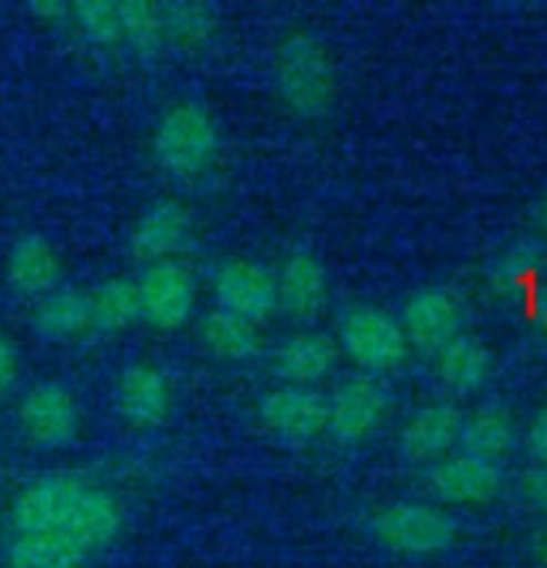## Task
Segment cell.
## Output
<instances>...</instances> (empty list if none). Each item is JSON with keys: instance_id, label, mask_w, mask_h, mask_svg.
<instances>
[{"instance_id": "obj_1", "label": "cell", "mask_w": 547, "mask_h": 568, "mask_svg": "<svg viewBox=\"0 0 547 568\" xmlns=\"http://www.w3.org/2000/svg\"><path fill=\"white\" fill-rule=\"evenodd\" d=\"M121 524L113 494L70 475L32 480L11 505L17 534H59L89 555L104 550L121 534Z\"/></svg>"}, {"instance_id": "obj_2", "label": "cell", "mask_w": 547, "mask_h": 568, "mask_svg": "<svg viewBox=\"0 0 547 568\" xmlns=\"http://www.w3.org/2000/svg\"><path fill=\"white\" fill-rule=\"evenodd\" d=\"M220 150V129L211 112L197 102H180L163 112L153 134L158 166L180 180L201 176Z\"/></svg>"}, {"instance_id": "obj_3", "label": "cell", "mask_w": 547, "mask_h": 568, "mask_svg": "<svg viewBox=\"0 0 547 568\" xmlns=\"http://www.w3.org/2000/svg\"><path fill=\"white\" fill-rule=\"evenodd\" d=\"M275 81L288 110L302 118H321L334 104V72L323 45L307 32L283 38L275 57Z\"/></svg>"}, {"instance_id": "obj_4", "label": "cell", "mask_w": 547, "mask_h": 568, "mask_svg": "<svg viewBox=\"0 0 547 568\" xmlns=\"http://www.w3.org/2000/svg\"><path fill=\"white\" fill-rule=\"evenodd\" d=\"M368 531L387 550L412 558L446 552L457 539V520L440 507L422 501H395L368 520Z\"/></svg>"}, {"instance_id": "obj_5", "label": "cell", "mask_w": 547, "mask_h": 568, "mask_svg": "<svg viewBox=\"0 0 547 568\" xmlns=\"http://www.w3.org/2000/svg\"><path fill=\"white\" fill-rule=\"evenodd\" d=\"M340 342L361 368L374 374L391 372L406 355V334L401 323L377 307H353L342 318Z\"/></svg>"}, {"instance_id": "obj_6", "label": "cell", "mask_w": 547, "mask_h": 568, "mask_svg": "<svg viewBox=\"0 0 547 568\" xmlns=\"http://www.w3.org/2000/svg\"><path fill=\"white\" fill-rule=\"evenodd\" d=\"M19 427L38 448H62L81 430V412L68 387L43 382L19 403Z\"/></svg>"}, {"instance_id": "obj_7", "label": "cell", "mask_w": 547, "mask_h": 568, "mask_svg": "<svg viewBox=\"0 0 547 568\" xmlns=\"http://www.w3.org/2000/svg\"><path fill=\"white\" fill-rule=\"evenodd\" d=\"M140 292V318L161 332H174L184 326L193 313L195 286L188 270L176 262H155L136 283Z\"/></svg>"}, {"instance_id": "obj_8", "label": "cell", "mask_w": 547, "mask_h": 568, "mask_svg": "<svg viewBox=\"0 0 547 568\" xmlns=\"http://www.w3.org/2000/svg\"><path fill=\"white\" fill-rule=\"evenodd\" d=\"M260 419L270 433L283 440H313L326 433L328 398L318 389L283 385L270 389L260 400Z\"/></svg>"}, {"instance_id": "obj_9", "label": "cell", "mask_w": 547, "mask_h": 568, "mask_svg": "<svg viewBox=\"0 0 547 568\" xmlns=\"http://www.w3.org/2000/svg\"><path fill=\"white\" fill-rule=\"evenodd\" d=\"M387 412V389L372 376H353L328 398L326 430L340 444H361Z\"/></svg>"}, {"instance_id": "obj_10", "label": "cell", "mask_w": 547, "mask_h": 568, "mask_svg": "<svg viewBox=\"0 0 547 568\" xmlns=\"http://www.w3.org/2000/svg\"><path fill=\"white\" fill-rule=\"evenodd\" d=\"M214 294L220 310L239 315L249 323L267 318L278 305L275 277L262 264L246 260L225 262L216 270Z\"/></svg>"}, {"instance_id": "obj_11", "label": "cell", "mask_w": 547, "mask_h": 568, "mask_svg": "<svg viewBox=\"0 0 547 568\" xmlns=\"http://www.w3.org/2000/svg\"><path fill=\"white\" fill-rule=\"evenodd\" d=\"M427 484L435 497L449 505H484L503 488V470L497 462L459 454V457L438 462L427 475Z\"/></svg>"}, {"instance_id": "obj_12", "label": "cell", "mask_w": 547, "mask_h": 568, "mask_svg": "<svg viewBox=\"0 0 547 568\" xmlns=\"http://www.w3.org/2000/svg\"><path fill=\"white\" fill-rule=\"evenodd\" d=\"M463 326V307L452 294L440 288H425L408 300L404 310V334L406 342L419 349H435L449 345L459 336Z\"/></svg>"}, {"instance_id": "obj_13", "label": "cell", "mask_w": 547, "mask_h": 568, "mask_svg": "<svg viewBox=\"0 0 547 568\" xmlns=\"http://www.w3.org/2000/svg\"><path fill=\"white\" fill-rule=\"evenodd\" d=\"M190 211L176 201H161L150 206L131 230V251L142 262H166L190 241Z\"/></svg>"}, {"instance_id": "obj_14", "label": "cell", "mask_w": 547, "mask_h": 568, "mask_svg": "<svg viewBox=\"0 0 547 568\" xmlns=\"http://www.w3.org/2000/svg\"><path fill=\"white\" fill-rule=\"evenodd\" d=\"M118 412L134 427H158L171 414V385L155 366H129L115 387Z\"/></svg>"}, {"instance_id": "obj_15", "label": "cell", "mask_w": 547, "mask_h": 568, "mask_svg": "<svg viewBox=\"0 0 547 568\" xmlns=\"http://www.w3.org/2000/svg\"><path fill=\"white\" fill-rule=\"evenodd\" d=\"M463 414L452 403H427L408 416L401 430V454L412 462L444 457L454 444H459Z\"/></svg>"}, {"instance_id": "obj_16", "label": "cell", "mask_w": 547, "mask_h": 568, "mask_svg": "<svg viewBox=\"0 0 547 568\" xmlns=\"http://www.w3.org/2000/svg\"><path fill=\"white\" fill-rule=\"evenodd\" d=\"M6 277L11 288L28 296H45L59 283V256L57 248L43 235H22L11 246L6 260Z\"/></svg>"}, {"instance_id": "obj_17", "label": "cell", "mask_w": 547, "mask_h": 568, "mask_svg": "<svg viewBox=\"0 0 547 568\" xmlns=\"http://www.w3.org/2000/svg\"><path fill=\"white\" fill-rule=\"evenodd\" d=\"M334 363H337V345L332 336L321 332L288 336L275 353V372L286 385H315L332 372Z\"/></svg>"}, {"instance_id": "obj_18", "label": "cell", "mask_w": 547, "mask_h": 568, "mask_svg": "<svg viewBox=\"0 0 547 568\" xmlns=\"http://www.w3.org/2000/svg\"><path fill=\"white\" fill-rule=\"evenodd\" d=\"M278 302L292 315L310 318V315L321 313L328 296V275L321 260H315L307 251H296L283 262L278 281Z\"/></svg>"}, {"instance_id": "obj_19", "label": "cell", "mask_w": 547, "mask_h": 568, "mask_svg": "<svg viewBox=\"0 0 547 568\" xmlns=\"http://www.w3.org/2000/svg\"><path fill=\"white\" fill-rule=\"evenodd\" d=\"M438 368L440 382L454 393H476L486 385L492 374V355L489 349L470 336H457L449 345L438 349Z\"/></svg>"}, {"instance_id": "obj_20", "label": "cell", "mask_w": 547, "mask_h": 568, "mask_svg": "<svg viewBox=\"0 0 547 568\" xmlns=\"http://www.w3.org/2000/svg\"><path fill=\"white\" fill-rule=\"evenodd\" d=\"M459 446H463V454L499 465V459L507 457L516 446V425L505 408H480V412L463 419Z\"/></svg>"}, {"instance_id": "obj_21", "label": "cell", "mask_w": 547, "mask_h": 568, "mask_svg": "<svg viewBox=\"0 0 547 568\" xmlns=\"http://www.w3.org/2000/svg\"><path fill=\"white\" fill-rule=\"evenodd\" d=\"M89 552L59 534H17L9 545V568H83Z\"/></svg>"}, {"instance_id": "obj_22", "label": "cell", "mask_w": 547, "mask_h": 568, "mask_svg": "<svg viewBox=\"0 0 547 568\" xmlns=\"http://www.w3.org/2000/svg\"><path fill=\"white\" fill-rule=\"evenodd\" d=\"M36 328L49 339H72L91 328V302L89 294L75 288L51 292L36 310Z\"/></svg>"}, {"instance_id": "obj_23", "label": "cell", "mask_w": 547, "mask_h": 568, "mask_svg": "<svg viewBox=\"0 0 547 568\" xmlns=\"http://www.w3.org/2000/svg\"><path fill=\"white\" fill-rule=\"evenodd\" d=\"M89 302L91 326L99 332H121L140 318V292H136V283L126 277L102 283L94 294H89Z\"/></svg>"}, {"instance_id": "obj_24", "label": "cell", "mask_w": 547, "mask_h": 568, "mask_svg": "<svg viewBox=\"0 0 547 568\" xmlns=\"http://www.w3.org/2000/svg\"><path fill=\"white\" fill-rule=\"evenodd\" d=\"M203 342L211 353L225 361H249L260 349V334H256L254 323L225 313V310H214L203 321Z\"/></svg>"}, {"instance_id": "obj_25", "label": "cell", "mask_w": 547, "mask_h": 568, "mask_svg": "<svg viewBox=\"0 0 547 568\" xmlns=\"http://www.w3.org/2000/svg\"><path fill=\"white\" fill-rule=\"evenodd\" d=\"M163 32L166 41L182 45V49H193V45L206 43L220 28V14L214 6L193 3V0H176V3L161 6Z\"/></svg>"}, {"instance_id": "obj_26", "label": "cell", "mask_w": 547, "mask_h": 568, "mask_svg": "<svg viewBox=\"0 0 547 568\" xmlns=\"http://www.w3.org/2000/svg\"><path fill=\"white\" fill-rule=\"evenodd\" d=\"M121 43H126L131 51H136L144 59L155 57L166 43L161 6L150 3V0H123Z\"/></svg>"}, {"instance_id": "obj_27", "label": "cell", "mask_w": 547, "mask_h": 568, "mask_svg": "<svg viewBox=\"0 0 547 568\" xmlns=\"http://www.w3.org/2000/svg\"><path fill=\"white\" fill-rule=\"evenodd\" d=\"M70 22L97 45L121 43V3L113 0H81L72 3Z\"/></svg>"}, {"instance_id": "obj_28", "label": "cell", "mask_w": 547, "mask_h": 568, "mask_svg": "<svg viewBox=\"0 0 547 568\" xmlns=\"http://www.w3.org/2000/svg\"><path fill=\"white\" fill-rule=\"evenodd\" d=\"M19 376V349L9 334L0 332V395L14 387Z\"/></svg>"}, {"instance_id": "obj_29", "label": "cell", "mask_w": 547, "mask_h": 568, "mask_svg": "<svg viewBox=\"0 0 547 568\" xmlns=\"http://www.w3.org/2000/svg\"><path fill=\"white\" fill-rule=\"evenodd\" d=\"M520 488H524V497L529 499V505L547 515V467L537 465L534 470L526 473L524 480H520Z\"/></svg>"}, {"instance_id": "obj_30", "label": "cell", "mask_w": 547, "mask_h": 568, "mask_svg": "<svg viewBox=\"0 0 547 568\" xmlns=\"http://www.w3.org/2000/svg\"><path fill=\"white\" fill-rule=\"evenodd\" d=\"M526 446H529L531 457L547 467V408L534 416L529 435H526Z\"/></svg>"}, {"instance_id": "obj_31", "label": "cell", "mask_w": 547, "mask_h": 568, "mask_svg": "<svg viewBox=\"0 0 547 568\" xmlns=\"http://www.w3.org/2000/svg\"><path fill=\"white\" fill-rule=\"evenodd\" d=\"M70 11L72 6L62 3V0H36V3H30V14L49 24L70 22Z\"/></svg>"}, {"instance_id": "obj_32", "label": "cell", "mask_w": 547, "mask_h": 568, "mask_svg": "<svg viewBox=\"0 0 547 568\" xmlns=\"http://www.w3.org/2000/svg\"><path fill=\"white\" fill-rule=\"evenodd\" d=\"M537 555H539V560L547 566V528L537 537Z\"/></svg>"}, {"instance_id": "obj_33", "label": "cell", "mask_w": 547, "mask_h": 568, "mask_svg": "<svg viewBox=\"0 0 547 568\" xmlns=\"http://www.w3.org/2000/svg\"><path fill=\"white\" fill-rule=\"evenodd\" d=\"M537 220H539V224H543V227L547 230V195L543 197V203H539V209H537Z\"/></svg>"}]
</instances>
